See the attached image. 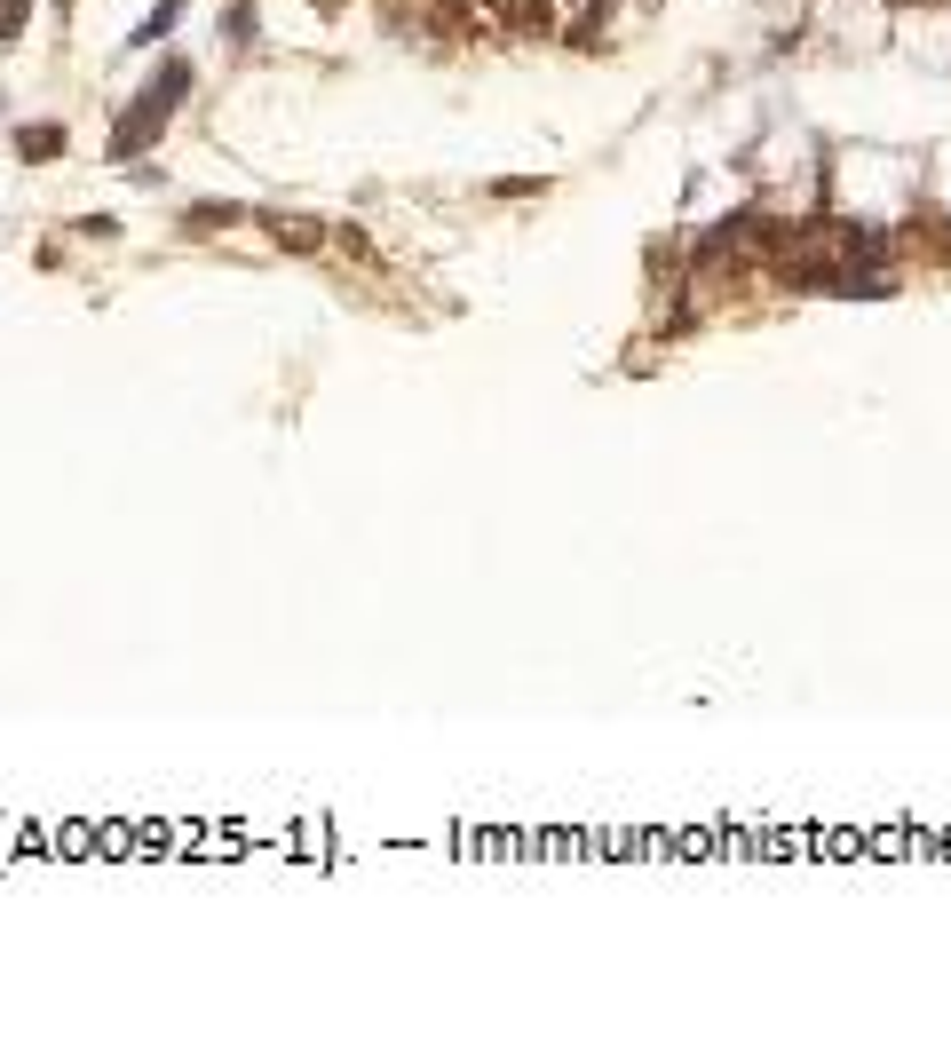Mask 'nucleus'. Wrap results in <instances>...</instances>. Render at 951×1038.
<instances>
[{"label": "nucleus", "mask_w": 951, "mask_h": 1038, "mask_svg": "<svg viewBox=\"0 0 951 1038\" xmlns=\"http://www.w3.org/2000/svg\"><path fill=\"white\" fill-rule=\"evenodd\" d=\"M167 119H175V111H159L151 104V96H135V104H127V119H119V127H111V159H135V151H143V143H159V135H167Z\"/></svg>", "instance_id": "obj_1"}, {"label": "nucleus", "mask_w": 951, "mask_h": 1038, "mask_svg": "<svg viewBox=\"0 0 951 1038\" xmlns=\"http://www.w3.org/2000/svg\"><path fill=\"white\" fill-rule=\"evenodd\" d=\"M16 151H24V159H56V151H64V127H56V119H48V127H24Z\"/></svg>", "instance_id": "obj_2"}, {"label": "nucleus", "mask_w": 951, "mask_h": 1038, "mask_svg": "<svg viewBox=\"0 0 951 1038\" xmlns=\"http://www.w3.org/2000/svg\"><path fill=\"white\" fill-rule=\"evenodd\" d=\"M175 16H183V0H159V8H151V16L135 24V48H151V40H167V24H175Z\"/></svg>", "instance_id": "obj_3"}, {"label": "nucleus", "mask_w": 951, "mask_h": 1038, "mask_svg": "<svg viewBox=\"0 0 951 1038\" xmlns=\"http://www.w3.org/2000/svg\"><path fill=\"white\" fill-rule=\"evenodd\" d=\"M24 16H32V0H0V40H16V32H24Z\"/></svg>", "instance_id": "obj_4"}, {"label": "nucleus", "mask_w": 951, "mask_h": 1038, "mask_svg": "<svg viewBox=\"0 0 951 1038\" xmlns=\"http://www.w3.org/2000/svg\"><path fill=\"white\" fill-rule=\"evenodd\" d=\"M230 40H238V48L254 40V0H238V8H230Z\"/></svg>", "instance_id": "obj_5"}]
</instances>
